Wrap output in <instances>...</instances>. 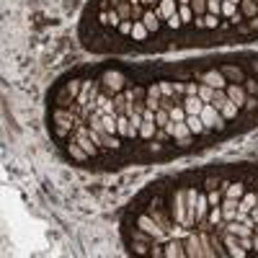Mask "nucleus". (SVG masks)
Here are the masks:
<instances>
[{"instance_id": "f257e3e1", "label": "nucleus", "mask_w": 258, "mask_h": 258, "mask_svg": "<svg viewBox=\"0 0 258 258\" xmlns=\"http://www.w3.org/2000/svg\"><path fill=\"white\" fill-rule=\"evenodd\" d=\"M202 121H204V126H207V132H222V129L227 126V121H225V116L214 109L212 103H204V109H202Z\"/></svg>"}, {"instance_id": "f03ea898", "label": "nucleus", "mask_w": 258, "mask_h": 258, "mask_svg": "<svg viewBox=\"0 0 258 258\" xmlns=\"http://www.w3.org/2000/svg\"><path fill=\"white\" fill-rule=\"evenodd\" d=\"M199 83H207L209 88H214V91H217V88H227V85H230V80L225 78V73L217 70V68L202 73V75H199Z\"/></svg>"}, {"instance_id": "7ed1b4c3", "label": "nucleus", "mask_w": 258, "mask_h": 258, "mask_svg": "<svg viewBox=\"0 0 258 258\" xmlns=\"http://www.w3.org/2000/svg\"><path fill=\"white\" fill-rule=\"evenodd\" d=\"M140 21L147 26V31H150V34L160 31V26H163V24H160V18H158V13H155V8H145V13H142V18H140Z\"/></svg>"}, {"instance_id": "20e7f679", "label": "nucleus", "mask_w": 258, "mask_h": 258, "mask_svg": "<svg viewBox=\"0 0 258 258\" xmlns=\"http://www.w3.org/2000/svg\"><path fill=\"white\" fill-rule=\"evenodd\" d=\"M155 13L160 21H168L170 16H176V0H160L155 6Z\"/></svg>"}, {"instance_id": "39448f33", "label": "nucleus", "mask_w": 258, "mask_h": 258, "mask_svg": "<svg viewBox=\"0 0 258 258\" xmlns=\"http://www.w3.org/2000/svg\"><path fill=\"white\" fill-rule=\"evenodd\" d=\"M183 109H186V114H202L204 101L199 96H183Z\"/></svg>"}, {"instance_id": "423d86ee", "label": "nucleus", "mask_w": 258, "mask_h": 258, "mask_svg": "<svg viewBox=\"0 0 258 258\" xmlns=\"http://www.w3.org/2000/svg\"><path fill=\"white\" fill-rule=\"evenodd\" d=\"M186 124H188V129H191V135H194V137L207 132V126H204V121H202L199 114H188V116H186Z\"/></svg>"}, {"instance_id": "0eeeda50", "label": "nucleus", "mask_w": 258, "mask_h": 258, "mask_svg": "<svg viewBox=\"0 0 258 258\" xmlns=\"http://www.w3.org/2000/svg\"><path fill=\"white\" fill-rule=\"evenodd\" d=\"M147 26L142 24V21H135V26H132V34H129V36H132V41H137V44H142V41H147Z\"/></svg>"}, {"instance_id": "6e6552de", "label": "nucleus", "mask_w": 258, "mask_h": 258, "mask_svg": "<svg viewBox=\"0 0 258 258\" xmlns=\"http://www.w3.org/2000/svg\"><path fill=\"white\" fill-rule=\"evenodd\" d=\"M197 96H199L204 103H212V101H214V88H209L207 83H199V91H197Z\"/></svg>"}, {"instance_id": "1a4fd4ad", "label": "nucleus", "mask_w": 258, "mask_h": 258, "mask_svg": "<svg viewBox=\"0 0 258 258\" xmlns=\"http://www.w3.org/2000/svg\"><path fill=\"white\" fill-rule=\"evenodd\" d=\"M240 8H243V16H248V18H253L258 13V3H255V0H240Z\"/></svg>"}, {"instance_id": "9d476101", "label": "nucleus", "mask_w": 258, "mask_h": 258, "mask_svg": "<svg viewBox=\"0 0 258 258\" xmlns=\"http://www.w3.org/2000/svg\"><path fill=\"white\" fill-rule=\"evenodd\" d=\"M191 11H194V18H202L207 13V0H191Z\"/></svg>"}, {"instance_id": "9b49d317", "label": "nucleus", "mask_w": 258, "mask_h": 258, "mask_svg": "<svg viewBox=\"0 0 258 258\" xmlns=\"http://www.w3.org/2000/svg\"><path fill=\"white\" fill-rule=\"evenodd\" d=\"M217 26H220V16H214V13H207V16H204V29L214 31Z\"/></svg>"}, {"instance_id": "f8f14e48", "label": "nucleus", "mask_w": 258, "mask_h": 258, "mask_svg": "<svg viewBox=\"0 0 258 258\" xmlns=\"http://www.w3.org/2000/svg\"><path fill=\"white\" fill-rule=\"evenodd\" d=\"M191 21H194V11L186 3V6H181V24H191Z\"/></svg>"}, {"instance_id": "ddd939ff", "label": "nucleus", "mask_w": 258, "mask_h": 258, "mask_svg": "<svg viewBox=\"0 0 258 258\" xmlns=\"http://www.w3.org/2000/svg\"><path fill=\"white\" fill-rule=\"evenodd\" d=\"M235 11H238V6H235V3H230V0H225V3H222V11H220V13H222V16H232V18H235V16H238Z\"/></svg>"}, {"instance_id": "4468645a", "label": "nucleus", "mask_w": 258, "mask_h": 258, "mask_svg": "<svg viewBox=\"0 0 258 258\" xmlns=\"http://www.w3.org/2000/svg\"><path fill=\"white\" fill-rule=\"evenodd\" d=\"M178 3H181V6H186V3H191V0H178Z\"/></svg>"}, {"instance_id": "2eb2a0df", "label": "nucleus", "mask_w": 258, "mask_h": 258, "mask_svg": "<svg viewBox=\"0 0 258 258\" xmlns=\"http://www.w3.org/2000/svg\"><path fill=\"white\" fill-rule=\"evenodd\" d=\"M230 3H235V6H238V3H240V0H230Z\"/></svg>"}, {"instance_id": "dca6fc26", "label": "nucleus", "mask_w": 258, "mask_h": 258, "mask_svg": "<svg viewBox=\"0 0 258 258\" xmlns=\"http://www.w3.org/2000/svg\"><path fill=\"white\" fill-rule=\"evenodd\" d=\"M255 3H258V0H255Z\"/></svg>"}]
</instances>
